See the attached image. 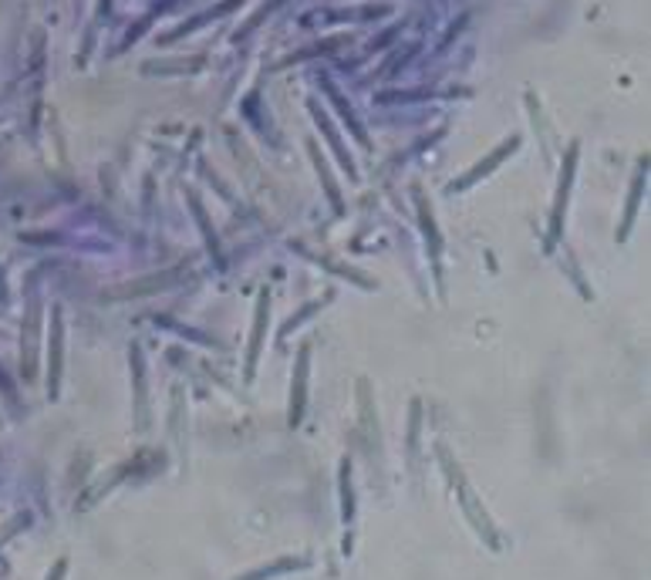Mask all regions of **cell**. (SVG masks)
I'll return each instance as SVG.
<instances>
[{"label": "cell", "instance_id": "6da1fadb", "mask_svg": "<svg viewBox=\"0 0 651 580\" xmlns=\"http://www.w3.org/2000/svg\"><path fill=\"white\" fill-rule=\"evenodd\" d=\"M61 573H65V564H58V567H55V573H52L48 580H61Z\"/></svg>", "mask_w": 651, "mask_h": 580}]
</instances>
